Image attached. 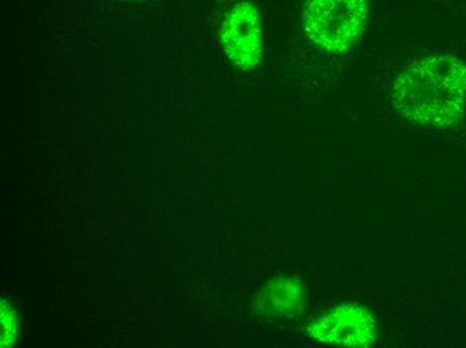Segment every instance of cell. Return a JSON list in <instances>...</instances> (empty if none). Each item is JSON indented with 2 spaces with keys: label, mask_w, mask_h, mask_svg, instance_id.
Here are the masks:
<instances>
[{
  "label": "cell",
  "mask_w": 466,
  "mask_h": 348,
  "mask_svg": "<svg viewBox=\"0 0 466 348\" xmlns=\"http://www.w3.org/2000/svg\"><path fill=\"white\" fill-rule=\"evenodd\" d=\"M391 101L411 123L453 126L466 106L465 62L448 55L414 61L394 82Z\"/></svg>",
  "instance_id": "6da1fadb"
},
{
  "label": "cell",
  "mask_w": 466,
  "mask_h": 348,
  "mask_svg": "<svg viewBox=\"0 0 466 348\" xmlns=\"http://www.w3.org/2000/svg\"><path fill=\"white\" fill-rule=\"evenodd\" d=\"M368 11V0H307V36L322 49L343 53L362 36Z\"/></svg>",
  "instance_id": "7a4b0ae2"
},
{
  "label": "cell",
  "mask_w": 466,
  "mask_h": 348,
  "mask_svg": "<svg viewBox=\"0 0 466 348\" xmlns=\"http://www.w3.org/2000/svg\"><path fill=\"white\" fill-rule=\"evenodd\" d=\"M309 333L320 343L365 348L377 341V323L366 308L343 304L323 313L309 325Z\"/></svg>",
  "instance_id": "3957f363"
},
{
  "label": "cell",
  "mask_w": 466,
  "mask_h": 348,
  "mask_svg": "<svg viewBox=\"0 0 466 348\" xmlns=\"http://www.w3.org/2000/svg\"><path fill=\"white\" fill-rule=\"evenodd\" d=\"M223 44L227 56L235 66L254 69L261 58V25L257 8L238 3L223 25Z\"/></svg>",
  "instance_id": "277c9868"
},
{
  "label": "cell",
  "mask_w": 466,
  "mask_h": 348,
  "mask_svg": "<svg viewBox=\"0 0 466 348\" xmlns=\"http://www.w3.org/2000/svg\"><path fill=\"white\" fill-rule=\"evenodd\" d=\"M304 299L299 277H278L271 280L258 299V311L271 315H286L299 310Z\"/></svg>",
  "instance_id": "5b68a950"
},
{
  "label": "cell",
  "mask_w": 466,
  "mask_h": 348,
  "mask_svg": "<svg viewBox=\"0 0 466 348\" xmlns=\"http://www.w3.org/2000/svg\"><path fill=\"white\" fill-rule=\"evenodd\" d=\"M19 321L10 303L2 302V346H10L18 335Z\"/></svg>",
  "instance_id": "8992f818"
}]
</instances>
